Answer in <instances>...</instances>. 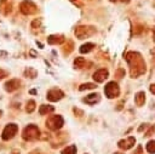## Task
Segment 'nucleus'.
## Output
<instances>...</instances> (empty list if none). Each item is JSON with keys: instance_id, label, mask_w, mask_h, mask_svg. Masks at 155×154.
I'll list each match as a JSON object with an SVG mask.
<instances>
[{"instance_id": "1", "label": "nucleus", "mask_w": 155, "mask_h": 154, "mask_svg": "<svg viewBox=\"0 0 155 154\" xmlns=\"http://www.w3.org/2000/svg\"><path fill=\"white\" fill-rule=\"evenodd\" d=\"M127 63L130 64V69H131V76L132 78H137L139 75H142L145 72V63L142 58V56L138 52H128L125 56Z\"/></svg>"}, {"instance_id": "2", "label": "nucleus", "mask_w": 155, "mask_h": 154, "mask_svg": "<svg viewBox=\"0 0 155 154\" xmlns=\"http://www.w3.org/2000/svg\"><path fill=\"white\" fill-rule=\"evenodd\" d=\"M22 137L24 141H35V139L40 138V130L36 125L30 124L24 127V130L22 132Z\"/></svg>"}, {"instance_id": "3", "label": "nucleus", "mask_w": 155, "mask_h": 154, "mask_svg": "<svg viewBox=\"0 0 155 154\" xmlns=\"http://www.w3.org/2000/svg\"><path fill=\"white\" fill-rule=\"evenodd\" d=\"M96 33V28L91 25H79L75 28V36L80 40L86 39Z\"/></svg>"}, {"instance_id": "4", "label": "nucleus", "mask_w": 155, "mask_h": 154, "mask_svg": "<svg viewBox=\"0 0 155 154\" xmlns=\"http://www.w3.org/2000/svg\"><path fill=\"white\" fill-rule=\"evenodd\" d=\"M64 125V120L61 115H50L46 120V127L50 129L51 131L59 130Z\"/></svg>"}, {"instance_id": "5", "label": "nucleus", "mask_w": 155, "mask_h": 154, "mask_svg": "<svg viewBox=\"0 0 155 154\" xmlns=\"http://www.w3.org/2000/svg\"><path fill=\"white\" fill-rule=\"evenodd\" d=\"M19 10L23 15L29 16V15H34L38 12V6L31 0H23L19 5Z\"/></svg>"}, {"instance_id": "6", "label": "nucleus", "mask_w": 155, "mask_h": 154, "mask_svg": "<svg viewBox=\"0 0 155 154\" xmlns=\"http://www.w3.org/2000/svg\"><path fill=\"white\" fill-rule=\"evenodd\" d=\"M104 93L108 98H115L120 95V87L117 85V82L115 81H110L105 85L104 87Z\"/></svg>"}, {"instance_id": "7", "label": "nucleus", "mask_w": 155, "mask_h": 154, "mask_svg": "<svg viewBox=\"0 0 155 154\" xmlns=\"http://www.w3.org/2000/svg\"><path fill=\"white\" fill-rule=\"evenodd\" d=\"M18 131V126L16 124H7L2 131V135H1V138L4 141H8L11 138L15 137V135L17 133Z\"/></svg>"}, {"instance_id": "8", "label": "nucleus", "mask_w": 155, "mask_h": 154, "mask_svg": "<svg viewBox=\"0 0 155 154\" xmlns=\"http://www.w3.org/2000/svg\"><path fill=\"white\" fill-rule=\"evenodd\" d=\"M63 97H64V92L59 89H51L46 93V98L51 102H57V101L62 99Z\"/></svg>"}, {"instance_id": "9", "label": "nucleus", "mask_w": 155, "mask_h": 154, "mask_svg": "<svg viewBox=\"0 0 155 154\" xmlns=\"http://www.w3.org/2000/svg\"><path fill=\"white\" fill-rule=\"evenodd\" d=\"M108 75H109L108 69L101 68V69H98V70H96V72L93 73V80H94L96 82H103V81L108 78Z\"/></svg>"}, {"instance_id": "10", "label": "nucleus", "mask_w": 155, "mask_h": 154, "mask_svg": "<svg viewBox=\"0 0 155 154\" xmlns=\"http://www.w3.org/2000/svg\"><path fill=\"white\" fill-rule=\"evenodd\" d=\"M134 143H136V139H134V137L130 136V137H128V138H126V139H121V141H119L117 146H119V148L127 150V149L132 148V147L134 146Z\"/></svg>"}, {"instance_id": "11", "label": "nucleus", "mask_w": 155, "mask_h": 154, "mask_svg": "<svg viewBox=\"0 0 155 154\" xmlns=\"http://www.w3.org/2000/svg\"><path fill=\"white\" fill-rule=\"evenodd\" d=\"M65 41V38H64V35H62V34H53V35H50V36H47V42L50 44V45H61V44H63Z\"/></svg>"}, {"instance_id": "12", "label": "nucleus", "mask_w": 155, "mask_h": 154, "mask_svg": "<svg viewBox=\"0 0 155 154\" xmlns=\"http://www.w3.org/2000/svg\"><path fill=\"white\" fill-rule=\"evenodd\" d=\"M19 85H21V82H19L18 79H11V80L6 81L4 86H5V90L7 92H13L19 87Z\"/></svg>"}, {"instance_id": "13", "label": "nucleus", "mask_w": 155, "mask_h": 154, "mask_svg": "<svg viewBox=\"0 0 155 154\" xmlns=\"http://www.w3.org/2000/svg\"><path fill=\"white\" fill-rule=\"evenodd\" d=\"M12 10V5L8 0H0V12L5 16H7Z\"/></svg>"}, {"instance_id": "14", "label": "nucleus", "mask_w": 155, "mask_h": 154, "mask_svg": "<svg viewBox=\"0 0 155 154\" xmlns=\"http://www.w3.org/2000/svg\"><path fill=\"white\" fill-rule=\"evenodd\" d=\"M99 99H101V96L98 95V93H90L88 96H86L85 98H84V102H86L87 104H96L97 102H99Z\"/></svg>"}, {"instance_id": "15", "label": "nucleus", "mask_w": 155, "mask_h": 154, "mask_svg": "<svg viewBox=\"0 0 155 154\" xmlns=\"http://www.w3.org/2000/svg\"><path fill=\"white\" fill-rule=\"evenodd\" d=\"M30 28H31V30H33L34 33L41 32V30H42V22H41V18L34 19V21L31 22V24H30Z\"/></svg>"}, {"instance_id": "16", "label": "nucleus", "mask_w": 155, "mask_h": 154, "mask_svg": "<svg viewBox=\"0 0 155 154\" xmlns=\"http://www.w3.org/2000/svg\"><path fill=\"white\" fill-rule=\"evenodd\" d=\"M144 102H145V93H144V91L137 92L136 96H134V103H136L138 107H140V105L144 104Z\"/></svg>"}, {"instance_id": "17", "label": "nucleus", "mask_w": 155, "mask_h": 154, "mask_svg": "<svg viewBox=\"0 0 155 154\" xmlns=\"http://www.w3.org/2000/svg\"><path fill=\"white\" fill-rule=\"evenodd\" d=\"M53 110H54V107L48 105V104H42V105H40V108H39L40 115H46V114H48V113H52Z\"/></svg>"}, {"instance_id": "18", "label": "nucleus", "mask_w": 155, "mask_h": 154, "mask_svg": "<svg viewBox=\"0 0 155 154\" xmlns=\"http://www.w3.org/2000/svg\"><path fill=\"white\" fill-rule=\"evenodd\" d=\"M24 76L29 78V79H35L38 76V70L35 68H31V67H28L25 70H24Z\"/></svg>"}, {"instance_id": "19", "label": "nucleus", "mask_w": 155, "mask_h": 154, "mask_svg": "<svg viewBox=\"0 0 155 154\" xmlns=\"http://www.w3.org/2000/svg\"><path fill=\"white\" fill-rule=\"evenodd\" d=\"M93 47H94V44H92V42H86V44H84V45L80 46V52H81V53H88L90 51L93 50Z\"/></svg>"}, {"instance_id": "20", "label": "nucleus", "mask_w": 155, "mask_h": 154, "mask_svg": "<svg viewBox=\"0 0 155 154\" xmlns=\"http://www.w3.org/2000/svg\"><path fill=\"white\" fill-rule=\"evenodd\" d=\"M85 64H86V59H85L84 57H76V58L74 59V67L78 68V69L84 68Z\"/></svg>"}, {"instance_id": "21", "label": "nucleus", "mask_w": 155, "mask_h": 154, "mask_svg": "<svg viewBox=\"0 0 155 154\" xmlns=\"http://www.w3.org/2000/svg\"><path fill=\"white\" fill-rule=\"evenodd\" d=\"M96 84H92V82H86V84H82L79 86V90L80 91H85V90H93L96 89Z\"/></svg>"}, {"instance_id": "22", "label": "nucleus", "mask_w": 155, "mask_h": 154, "mask_svg": "<svg viewBox=\"0 0 155 154\" xmlns=\"http://www.w3.org/2000/svg\"><path fill=\"white\" fill-rule=\"evenodd\" d=\"M25 110H27V113H33V112L35 110V101H33V99L28 101V102H27Z\"/></svg>"}, {"instance_id": "23", "label": "nucleus", "mask_w": 155, "mask_h": 154, "mask_svg": "<svg viewBox=\"0 0 155 154\" xmlns=\"http://www.w3.org/2000/svg\"><path fill=\"white\" fill-rule=\"evenodd\" d=\"M148 153H151V154H155V141H149L145 146Z\"/></svg>"}, {"instance_id": "24", "label": "nucleus", "mask_w": 155, "mask_h": 154, "mask_svg": "<svg viewBox=\"0 0 155 154\" xmlns=\"http://www.w3.org/2000/svg\"><path fill=\"white\" fill-rule=\"evenodd\" d=\"M62 154H76V146L71 144V146L67 147V148L62 152Z\"/></svg>"}, {"instance_id": "25", "label": "nucleus", "mask_w": 155, "mask_h": 154, "mask_svg": "<svg viewBox=\"0 0 155 154\" xmlns=\"http://www.w3.org/2000/svg\"><path fill=\"white\" fill-rule=\"evenodd\" d=\"M8 75V73L6 72V70H4V69H1L0 68V79H4V78H6Z\"/></svg>"}, {"instance_id": "26", "label": "nucleus", "mask_w": 155, "mask_h": 154, "mask_svg": "<svg viewBox=\"0 0 155 154\" xmlns=\"http://www.w3.org/2000/svg\"><path fill=\"white\" fill-rule=\"evenodd\" d=\"M29 55H30L31 57H38V53H36L34 50H29Z\"/></svg>"}, {"instance_id": "27", "label": "nucleus", "mask_w": 155, "mask_h": 154, "mask_svg": "<svg viewBox=\"0 0 155 154\" xmlns=\"http://www.w3.org/2000/svg\"><path fill=\"white\" fill-rule=\"evenodd\" d=\"M74 113H75V114H81V115L84 114L82 110H80V109H78V108H74Z\"/></svg>"}, {"instance_id": "28", "label": "nucleus", "mask_w": 155, "mask_h": 154, "mask_svg": "<svg viewBox=\"0 0 155 154\" xmlns=\"http://www.w3.org/2000/svg\"><path fill=\"white\" fill-rule=\"evenodd\" d=\"M0 57H7V52H6V51H1V50H0Z\"/></svg>"}, {"instance_id": "29", "label": "nucleus", "mask_w": 155, "mask_h": 154, "mask_svg": "<svg viewBox=\"0 0 155 154\" xmlns=\"http://www.w3.org/2000/svg\"><path fill=\"white\" fill-rule=\"evenodd\" d=\"M150 92L155 95V84H153V85H150Z\"/></svg>"}, {"instance_id": "30", "label": "nucleus", "mask_w": 155, "mask_h": 154, "mask_svg": "<svg viewBox=\"0 0 155 154\" xmlns=\"http://www.w3.org/2000/svg\"><path fill=\"white\" fill-rule=\"evenodd\" d=\"M134 154H142V147H140V146L137 148V152H136Z\"/></svg>"}, {"instance_id": "31", "label": "nucleus", "mask_w": 155, "mask_h": 154, "mask_svg": "<svg viewBox=\"0 0 155 154\" xmlns=\"http://www.w3.org/2000/svg\"><path fill=\"white\" fill-rule=\"evenodd\" d=\"M145 127H147V125H145V124H143V125H142V126L138 129V131L140 132V131H143V129H145Z\"/></svg>"}, {"instance_id": "32", "label": "nucleus", "mask_w": 155, "mask_h": 154, "mask_svg": "<svg viewBox=\"0 0 155 154\" xmlns=\"http://www.w3.org/2000/svg\"><path fill=\"white\" fill-rule=\"evenodd\" d=\"M36 45H38V46H39L40 49H42V47H44V46H42V44H41V42H39L38 40H36Z\"/></svg>"}, {"instance_id": "33", "label": "nucleus", "mask_w": 155, "mask_h": 154, "mask_svg": "<svg viewBox=\"0 0 155 154\" xmlns=\"http://www.w3.org/2000/svg\"><path fill=\"white\" fill-rule=\"evenodd\" d=\"M30 93H31V95H35V93H36V90H30Z\"/></svg>"}, {"instance_id": "34", "label": "nucleus", "mask_w": 155, "mask_h": 154, "mask_svg": "<svg viewBox=\"0 0 155 154\" xmlns=\"http://www.w3.org/2000/svg\"><path fill=\"white\" fill-rule=\"evenodd\" d=\"M120 1H121V2H126V4H127V2H130L131 0H120Z\"/></svg>"}, {"instance_id": "35", "label": "nucleus", "mask_w": 155, "mask_h": 154, "mask_svg": "<svg viewBox=\"0 0 155 154\" xmlns=\"http://www.w3.org/2000/svg\"><path fill=\"white\" fill-rule=\"evenodd\" d=\"M12 153H13V154H19V152H17V150H13Z\"/></svg>"}, {"instance_id": "36", "label": "nucleus", "mask_w": 155, "mask_h": 154, "mask_svg": "<svg viewBox=\"0 0 155 154\" xmlns=\"http://www.w3.org/2000/svg\"><path fill=\"white\" fill-rule=\"evenodd\" d=\"M1 115H2V110H0V116H1Z\"/></svg>"}, {"instance_id": "37", "label": "nucleus", "mask_w": 155, "mask_h": 154, "mask_svg": "<svg viewBox=\"0 0 155 154\" xmlns=\"http://www.w3.org/2000/svg\"><path fill=\"white\" fill-rule=\"evenodd\" d=\"M110 1H111V2H115V1H117V0H110Z\"/></svg>"}, {"instance_id": "38", "label": "nucleus", "mask_w": 155, "mask_h": 154, "mask_svg": "<svg viewBox=\"0 0 155 154\" xmlns=\"http://www.w3.org/2000/svg\"><path fill=\"white\" fill-rule=\"evenodd\" d=\"M115 154H122V153H115Z\"/></svg>"}, {"instance_id": "39", "label": "nucleus", "mask_w": 155, "mask_h": 154, "mask_svg": "<svg viewBox=\"0 0 155 154\" xmlns=\"http://www.w3.org/2000/svg\"><path fill=\"white\" fill-rule=\"evenodd\" d=\"M154 40H155V33H154Z\"/></svg>"}, {"instance_id": "40", "label": "nucleus", "mask_w": 155, "mask_h": 154, "mask_svg": "<svg viewBox=\"0 0 155 154\" xmlns=\"http://www.w3.org/2000/svg\"><path fill=\"white\" fill-rule=\"evenodd\" d=\"M70 1H75V0H70Z\"/></svg>"}]
</instances>
